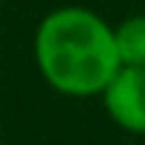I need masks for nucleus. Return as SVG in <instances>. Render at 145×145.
Here are the masks:
<instances>
[{
    "mask_svg": "<svg viewBox=\"0 0 145 145\" xmlns=\"http://www.w3.org/2000/svg\"><path fill=\"white\" fill-rule=\"evenodd\" d=\"M34 63L48 88L63 97H100L120 68L114 26L88 6H57L37 23Z\"/></svg>",
    "mask_w": 145,
    "mask_h": 145,
    "instance_id": "1",
    "label": "nucleus"
},
{
    "mask_svg": "<svg viewBox=\"0 0 145 145\" xmlns=\"http://www.w3.org/2000/svg\"><path fill=\"white\" fill-rule=\"evenodd\" d=\"M100 100L117 128L145 137V68L120 65Z\"/></svg>",
    "mask_w": 145,
    "mask_h": 145,
    "instance_id": "2",
    "label": "nucleus"
},
{
    "mask_svg": "<svg viewBox=\"0 0 145 145\" xmlns=\"http://www.w3.org/2000/svg\"><path fill=\"white\" fill-rule=\"evenodd\" d=\"M114 40H117L120 65L145 68V12L128 14L122 23H117L114 26Z\"/></svg>",
    "mask_w": 145,
    "mask_h": 145,
    "instance_id": "3",
    "label": "nucleus"
},
{
    "mask_svg": "<svg viewBox=\"0 0 145 145\" xmlns=\"http://www.w3.org/2000/svg\"><path fill=\"white\" fill-rule=\"evenodd\" d=\"M0 145H3V139H0Z\"/></svg>",
    "mask_w": 145,
    "mask_h": 145,
    "instance_id": "4",
    "label": "nucleus"
}]
</instances>
